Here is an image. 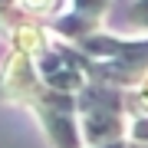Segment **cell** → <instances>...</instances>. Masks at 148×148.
Instances as JSON below:
<instances>
[{
    "label": "cell",
    "mask_w": 148,
    "mask_h": 148,
    "mask_svg": "<svg viewBox=\"0 0 148 148\" xmlns=\"http://www.w3.org/2000/svg\"><path fill=\"white\" fill-rule=\"evenodd\" d=\"M36 115H40V125L46 128L49 142L56 148H79L82 145V128L76 125V112H66V109H53V106H43L36 102Z\"/></svg>",
    "instance_id": "obj_1"
},
{
    "label": "cell",
    "mask_w": 148,
    "mask_h": 148,
    "mask_svg": "<svg viewBox=\"0 0 148 148\" xmlns=\"http://www.w3.org/2000/svg\"><path fill=\"white\" fill-rule=\"evenodd\" d=\"M95 16H86V13H76V10H69L63 16H56L53 20V30L56 33H63L66 40H73V43H79L82 36H89V33H95Z\"/></svg>",
    "instance_id": "obj_2"
},
{
    "label": "cell",
    "mask_w": 148,
    "mask_h": 148,
    "mask_svg": "<svg viewBox=\"0 0 148 148\" xmlns=\"http://www.w3.org/2000/svg\"><path fill=\"white\" fill-rule=\"evenodd\" d=\"M122 30L128 33H148V0H135L122 16Z\"/></svg>",
    "instance_id": "obj_3"
},
{
    "label": "cell",
    "mask_w": 148,
    "mask_h": 148,
    "mask_svg": "<svg viewBox=\"0 0 148 148\" xmlns=\"http://www.w3.org/2000/svg\"><path fill=\"white\" fill-rule=\"evenodd\" d=\"M69 3H73V10H76V13H86V16H95V20H102L112 0H69Z\"/></svg>",
    "instance_id": "obj_4"
},
{
    "label": "cell",
    "mask_w": 148,
    "mask_h": 148,
    "mask_svg": "<svg viewBox=\"0 0 148 148\" xmlns=\"http://www.w3.org/2000/svg\"><path fill=\"white\" fill-rule=\"evenodd\" d=\"M128 135H132V142L148 145V115H138L132 125H128Z\"/></svg>",
    "instance_id": "obj_5"
},
{
    "label": "cell",
    "mask_w": 148,
    "mask_h": 148,
    "mask_svg": "<svg viewBox=\"0 0 148 148\" xmlns=\"http://www.w3.org/2000/svg\"><path fill=\"white\" fill-rule=\"evenodd\" d=\"M23 3H27L30 10H56L59 0H23Z\"/></svg>",
    "instance_id": "obj_6"
}]
</instances>
